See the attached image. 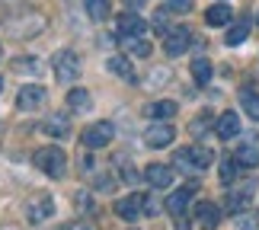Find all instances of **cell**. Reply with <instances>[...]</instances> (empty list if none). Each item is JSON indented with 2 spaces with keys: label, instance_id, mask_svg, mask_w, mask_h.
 Listing matches in <instances>:
<instances>
[{
  "label": "cell",
  "instance_id": "obj_18",
  "mask_svg": "<svg viewBox=\"0 0 259 230\" xmlns=\"http://www.w3.org/2000/svg\"><path fill=\"white\" fill-rule=\"evenodd\" d=\"M67 106H71L74 112H90V109H93V96H90V89L74 86L71 93H67Z\"/></svg>",
  "mask_w": 259,
  "mask_h": 230
},
{
  "label": "cell",
  "instance_id": "obj_23",
  "mask_svg": "<svg viewBox=\"0 0 259 230\" xmlns=\"http://www.w3.org/2000/svg\"><path fill=\"white\" fill-rule=\"evenodd\" d=\"M246 35H250V19H240L237 26H231V29H227L224 42L231 45V48H237V45H243V42H246Z\"/></svg>",
  "mask_w": 259,
  "mask_h": 230
},
{
  "label": "cell",
  "instance_id": "obj_21",
  "mask_svg": "<svg viewBox=\"0 0 259 230\" xmlns=\"http://www.w3.org/2000/svg\"><path fill=\"white\" fill-rule=\"evenodd\" d=\"M83 10L93 23H103L109 16V10H112V0H83Z\"/></svg>",
  "mask_w": 259,
  "mask_h": 230
},
{
  "label": "cell",
  "instance_id": "obj_37",
  "mask_svg": "<svg viewBox=\"0 0 259 230\" xmlns=\"http://www.w3.org/2000/svg\"><path fill=\"white\" fill-rule=\"evenodd\" d=\"M125 4H128V7H135V10H138V7H144V4H147V0H125Z\"/></svg>",
  "mask_w": 259,
  "mask_h": 230
},
{
  "label": "cell",
  "instance_id": "obj_12",
  "mask_svg": "<svg viewBox=\"0 0 259 230\" xmlns=\"http://www.w3.org/2000/svg\"><path fill=\"white\" fill-rule=\"evenodd\" d=\"M144 179L154 189H170L173 186V169L163 166V163H151V166H144Z\"/></svg>",
  "mask_w": 259,
  "mask_h": 230
},
{
  "label": "cell",
  "instance_id": "obj_17",
  "mask_svg": "<svg viewBox=\"0 0 259 230\" xmlns=\"http://www.w3.org/2000/svg\"><path fill=\"white\" fill-rule=\"evenodd\" d=\"M189 198H192V189H176V192L166 198V211L170 214H176V217H183L186 214V208H189Z\"/></svg>",
  "mask_w": 259,
  "mask_h": 230
},
{
  "label": "cell",
  "instance_id": "obj_2",
  "mask_svg": "<svg viewBox=\"0 0 259 230\" xmlns=\"http://www.w3.org/2000/svg\"><path fill=\"white\" fill-rule=\"evenodd\" d=\"M52 71H55V77H58V83H74V80L80 77V71H83L80 55H77L74 48H61V52H55Z\"/></svg>",
  "mask_w": 259,
  "mask_h": 230
},
{
  "label": "cell",
  "instance_id": "obj_24",
  "mask_svg": "<svg viewBox=\"0 0 259 230\" xmlns=\"http://www.w3.org/2000/svg\"><path fill=\"white\" fill-rule=\"evenodd\" d=\"M211 74H214V67H211L208 58H195V61H192V80H195V83H208Z\"/></svg>",
  "mask_w": 259,
  "mask_h": 230
},
{
  "label": "cell",
  "instance_id": "obj_26",
  "mask_svg": "<svg viewBox=\"0 0 259 230\" xmlns=\"http://www.w3.org/2000/svg\"><path fill=\"white\" fill-rule=\"evenodd\" d=\"M218 176H221V182H224V186H231L234 179L240 176V163H237V160H231V157L221 160V169H218Z\"/></svg>",
  "mask_w": 259,
  "mask_h": 230
},
{
  "label": "cell",
  "instance_id": "obj_39",
  "mask_svg": "<svg viewBox=\"0 0 259 230\" xmlns=\"http://www.w3.org/2000/svg\"><path fill=\"white\" fill-rule=\"evenodd\" d=\"M0 58H4V48H0Z\"/></svg>",
  "mask_w": 259,
  "mask_h": 230
},
{
  "label": "cell",
  "instance_id": "obj_19",
  "mask_svg": "<svg viewBox=\"0 0 259 230\" xmlns=\"http://www.w3.org/2000/svg\"><path fill=\"white\" fill-rule=\"evenodd\" d=\"M237 163H246V166H256L259 163V137L250 134V144H240L237 147Z\"/></svg>",
  "mask_w": 259,
  "mask_h": 230
},
{
  "label": "cell",
  "instance_id": "obj_32",
  "mask_svg": "<svg viewBox=\"0 0 259 230\" xmlns=\"http://www.w3.org/2000/svg\"><path fill=\"white\" fill-rule=\"evenodd\" d=\"M208 118L211 115H198V122H192L189 128H192V134H205V128H208Z\"/></svg>",
  "mask_w": 259,
  "mask_h": 230
},
{
  "label": "cell",
  "instance_id": "obj_10",
  "mask_svg": "<svg viewBox=\"0 0 259 230\" xmlns=\"http://www.w3.org/2000/svg\"><path fill=\"white\" fill-rule=\"evenodd\" d=\"M115 29H118V35H122V42H125V38H144V32H147L144 19L135 16V13H122L118 23H115Z\"/></svg>",
  "mask_w": 259,
  "mask_h": 230
},
{
  "label": "cell",
  "instance_id": "obj_20",
  "mask_svg": "<svg viewBox=\"0 0 259 230\" xmlns=\"http://www.w3.org/2000/svg\"><path fill=\"white\" fill-rule=\"evenodd\" d=\"M231 16H234V13H231V7H227V4H214V7L205 10V23L214 26V29H218V26H227V23H231Z\"/></svg>",
  "mask_w": 259,
  "mask_h": 230
},
{
  "label": "cell",
  "instance_id": "obj_33",
  "mask_svg": "<svg viewBox=\"0 0 259 230\" xmlns=\"http://www.w3.org/2000/svg\"><path fill=\"white\" fill-rule=\"evenodd\" d=\"M237 227H240V230H256V221L250 214H240V217H237Z\"/></svg>",
  "mask_w": 259,
  "mask_h": 230
},
{
  "label": "cell",
  "instance_id": "obj_36",
  "mask_svg": "<svg viewBox=\"0 0 259 230\" xmlns=\"http://www.w3.org/2000/svg\"><path fill=\"white\" fill-rule=\"evenodd\" d=\"M166 77H170V71H157V74L151 77V83L157 86V83H163V80H166Z\"/></svg>",
  "mask_w": 259,
  "mask_h": 230
},
{
  "label": "cell",
  "instance_id": "obj_22",
  "mask_svg": "<svg viewBox=\"0 0 259 230\" xmlns=\"http://www.w3.org/2000/svg\"><path fill=\"white\" fill-rule=\"evenodd\" d=\"M106 67H109V71H112L115 77H122V80H135L132 61H128V58H122V55H112V58L106 61Z\"/></svg>",
  "mask_w": 259,
  "mask_h": 230
},
{
  "label": "cell",
  "instance_id": "obj_14",
  "mask_svg": "<svg viewBox=\"0 0 259 230\" xmlns=\"http://www.w3.org/2000/svg\"><path fill=\"white\" fill-rule=\"evenodd\" d=\"M214 134L221 137V141H231V137H237V134H240V115H237V112H224V115L214 122Z\"/></svg>",
  "mask_w": 259,
  "mask_h": 230
},
{
  "label": "cell",
  "instance_id": "obj_31",
  "mask_svg": "<svg viewBox=\"0 0 259 230\" xmlns=\"http://www.w3.org/2000/svg\"><path fill=\"white\" fill-rule=\"evenodd\" d=\"M166 10H179V13H189V10H192V0H166Z\"/></svg>",
  "mask_w": 259,
  "mask_h": 230
},
{
  "label": "cell",
  "instance_id": "obj_38",
  "mask_svg": "<svg viewBox=\"0 0 259 230\" xmlns=\"http://www.w3.org/2000/svg\"><path fill=\"white\" fill-rule=\"evenodd\" d=\"M0 89H4V77H0Z\"/></svg>",
  "mask_w": 259,
  "mask_h": 230
},
{
  "label": "cell",
  "instance_id": "obj_1",
  "mask_svg": "<svg viewBox=\"0 0 259 230\" xmlns=\"http://www.w3.org/2000/svg\"><path fill=\"white\" fill-rule=\"evenodd\" d=\"M32 163L42 169L45 176L61 179V176H64V169H67V154H64L58 144H48V147H38V151L32 154Z\"/></svg>",
  "mask_w": 259,
  "mask_h": 230
},
{
  "label": "cell",
  "instance_id": "obj_28",
  "mask_svg": "<svg viewBox=\"0 0 259 230\" xmlns=\"http://www.w3.org/2000/svg\"><path fill=\"white\" fill-rule=\"evenodd\" d=\"M122 45H125L135 58H147V55H151V42H144V38H125Z\"/></svg>",
  "mask_w": 259,
  "mask_h": 230
},
{
  "label": "cell",
  "instance_id": "obj_8",
  "mask_svg": "<svg viewBox=\"0 0 259 230\" xmlns=\"http://www.w3.org/2000/svg\"><path fill=\"white\" fill-rule=\"evenodd\" d=\"M45 99H48V93H45L42 83H26V86L16 93V109L32 112V109H42V106H45Z\"/></svg>",
  "mask_w": 259,
  "mask_h": 230
},
{
  "label": "cell",
  "instance_id": "obj_30",
  "mask_svg": "<svg viewBox=\"0 0 259 230\" xmlns=\"http://www.w3.org/2000/svg\"><path fill=\"white\" fill-rule=\"evenodd\" d=\"M166 19H170V10H157V13H154V26H157V32H163L166 35Z\"/></svg>",
  "mask_w": 259,
  "mask_h": 230
},
{
  "label": "cell",
  "instance_id": "obj_34",
  "mask_svg": "<svg viewBox=\"0 0 259 230\" xmlns=\"http://www.w3.org/2000/svg\"><path fill=\"white\" fill-rule=\"evenodd\" d=\"M77 208H93V202H90V192H77Z\"/></svg>",
  "mask_w": 259,
  "mask_h": 230
},
{
  "label": "cell",
  "instance_id": "obj_7",
  "mask_svg": "<svg viewBox=\"0 0 259 230\" xmlns=\"http://www.w3.org/2000/svg\"><path fill=\"white\" fill-rule=\"evenodd\" d=\"M192 48V32H189L186 26H173L170 32L163 35V52L170 58H179L183 52H189Z\"/></svg>",
  "mask_w": 259,
  "mask_h": 230
},
{
  "label": "cell",
  "instance_id": "obj_4",
  "mask_svg": "<svg viewBox=\"0 0 259 230\" xmlns=\"http://www.w3.org/2000/svg\"><path fill=\"white\" fill-rule=\"evenodd\" d=\"M112 137H115V125L112 122H93V125L83 128L80 144L87 147V151H103V147L112 144Z\"/></svg>",
  "mask_w": 259,
  "mask_h": 230
},
{
  "label": "cell",
  "instance_id": "obj_9",
  "mask_svg": "<svg viewBox=\"0 0 259 230\" xmlns=\"http://www.w3.org/2000/svg\"><path fill=\"white\" fill-rule=\"evenodd\" d=\"M176 141V128L166 122V125H151L144 131V144L147 147H154V151H160V147H170Z\"/></svg>",
  "mask_w": 259,
  "mask_h": 230
},
{
  "label": "cell",
  "instance_id": "obj_13",
  "mask_svg": "<svg viewBox=\"0 0 259 230\" xmlns=\"http://www.w3.org/2000/svg\"><path fill=\"white\" fill-rule=\"evenodd\" d=\"M176 115V103L173 99H160V103L144 106V118H154V125H166V118Z\"/></svg>",
  "mask_w": 259,
  "mask_h": 230
},
{
  "label": "cell",
  "instance_id": "obj_27",
  "mask_svg": "<svg viewBox=\"0 0 259 230\" xmlns=\"http://www.w3.org/2000/svg\"><path fill=\"white\" fill-rule=\"evenodd\" d=\"M240 106L246 109V118H259V93L243 89V93H240Z\"/></svg>",
  "mask_w": 259,
  "mask_h": 230
},
{
  "label": "cell",
  "instance_id": "obj_15",
  "mask_svg": "<svg viewBox=\"0 0 259 230\" xmlns=\"http://www.w3.org/2000/svg\"><path fill=\"white\" fill-rule=\"evenodd\" d=\"M195 221L205 230H214L218 224H221V211H218V205H211V202H198L195 205Z\"/></svg>",
  "mask_w": 259,
  "mask_h": 230
},
{
  "label": "cell",
  "instance_id": "obj_29",
  "mask_svg": "<svg viewBox=\"0 0 259 230\" xmlns=\"http://www.w3.org/2000/svg\"><path fill=\"white\" fill-rule=\"evenodd\" d=\"M246 205H250V192H243V189H240V192H234L231 198H227V208H231V211H243Z\"/></svg>",
  "mask_w": 259,
  "mask_h": 230
},
{
  "label": "cell",
  "instance_id": "obj_40",
  "mask_svg": "<svg viewBox=\"0 0 259 230\" xmlns=\"http://www.w3.org/2000/svg\"><path fill=\"white\" fill-rule=\"evenodd\" d=\"M256 23H259V19H256Z\"/></svg>",
  "mask_w": 259,
  "mask_h": 230
},
{
  "label": "cell",
  "instance_id": "obj_35",
  "mask_svg": "<svg viewBox=\"0 0 259 230\" xmlns=\"http://www.w3.org/2000/svg\"><path fill=\"white\" fill-rule=\"evenodd\" d=\"M67 230H96L93 224H90V221H74L71 227H67Z\"/></svg>",
  "mask_w": 259,
  "mask_h": 230
},
{
  "label": "cell",
  "instance_id": "obj_25",
  "mask_svg": "<svg viewBox=\"0 0 259 230\" xmlns=\"http://www.w3.org/2000/svg\"><path fill=\"white\" fill-rule=\"evenodd\" d=\"M13 71L16 74H38L42 71V61L32 55H23V58H13Z\"/></svg>",
  "mask_w": 259,
  "mask_h": 230
},
{
  "label": "cell",
  "instance_id": "obj_5",
  "mask_svg": "<svg viewBox=\"0 0 259 230\" xmlns=\"http://www.w3.org/2000/svg\"><path fill=\"white\" fill-rule=\"evenodd\" d=\"M4 29H7V35H13V38H32L45 29V16L26 13V16H16V19H10V23H4Z\"/></svg>",
  "mask_w": 259,
  "mask_h": 230
},
{
  "label": "cell",
  "instance_id": "obj_3",
  "mask_svg": "<svg viewBox=\"0 0 259 230\" xmlns=\"http://www.w3.org/2000/svg\"><path fill=\"white\" fill-rule=\"evenodd\" d=\"M211 160H214V154L208 151V147H202V144H192V147H186V151H176V166L183 169V173L208 169V166H211Z\"/></svg>",
  "mask_w": 259,
  "mask_h": 230
},
{
  "label": "cell",
  "instance_id": "obj_11",
  "mask_svg": "<svg viewBox=\"0 0 259 230\" xmlns=\"http://www.w3.org/2000/svg\"><path fill=\"white\" fill-rule=\"evenodd\" d=\"M144 211V195H125L115 202V214L122 217V221H138Z\"/></svg>",
  "mask_w": 259,
  "mask_h": 230
},
{
  "label": "cell",
  "instance_id": "obj_16",
  "mask_svg": "<svg viewBox=\"0 0 259 230\" xmlns=\"http://www.w3.org/2000/svg\"><path fill=\"white\" fill-rule=\"evenodd\" d=\"M42 131L52 134V137H67V134H71V118L61 115V112H58V115H48L45 122H42Z\"/></svg>",
  "mask_w": 259,
  "mask_h": 230
},
{
  "label": "cell",
  "instance_id": "obj_6",
  "mask_svg": "<svg viewBox=\"0 0 259 230\" xmlns=\"http://www.w3.org/2000/svg\"><path fill=\"white\" fill-rule=\"evenodd\" d=\"M52 214H55V198L48 195V192H35V195L26 202V221H29V224H42V221H48Z\"/></svg>",
  "mask_w": 259,
  "mask_h": 230
}]
</instances>
